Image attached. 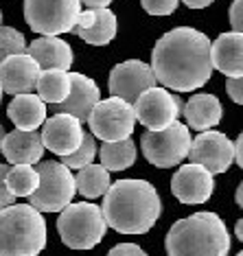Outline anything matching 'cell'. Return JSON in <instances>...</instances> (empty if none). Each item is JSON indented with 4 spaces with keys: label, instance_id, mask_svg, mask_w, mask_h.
Masks as SVG:
<instances>
[{
    "label": "cell",
    "instance_id": "83f0119b",
    "mask_svg": "<svg viewBox=\"0 0 243 256\" xmlns=\"http://www.w3.org/2000/svg\"><path fill=\"white\" fill-rule=\"evenodd\" d=\"M26 40L20 31L11 26H0V62L7 60L11 55L26 53Z\"/></svg>",
    "mask_w": 243,
    "mask_h": 256
},
{
    "label": "cell",
    "instance_id": "d4e9b609",
    "mask_svg": "<svg viewBox=\"0 0 243 256\" xmlns=\"http://www.w3.org/2000/svg\"><path fill=\"white\" fill-rule=\"evenodd\" d=\"M110 171H106L101 164H88L79 168L77 178H74V186L86 200H96V197L106 195L110 188Z\"/></svg>",
    "mask_w": 243,
    "mask_h": 256
},
{
    "label": "cell",
    "instance_id": "f35d334b",
    "mask_svg": "<svg viewBox=\"0 0 243 256\" xmlns=\"http://www.w3.org/2000/svg\"><path fill=\"white\" fill-rule=\"evenodd\" d=\"M2 138H4V130H2V123H0V147H2Z\"/></svg>",
    "mask_w": 243,
    "mask_h": 256
},
{
    "label": "cell",
    "instance_id": "8992f818",
    "mask_svg": "<svg viewBox=\"0 0 243 256\" xmlns=\"http://www.w3.org/2000/svg\"><path fill=\"white\" fill-rule=\"evenodd\" d=\"M40 184L36 193L31 195V204L38 212H62L68 204H72L77 186L70 168H66L62 162L46 160L38 166Z\"/></svg>",
    "mask_w": 243,
    "mask_h": 256
},
{
    "label": "cell",
    "instance_id": "2e32d148",
    "mask_svg": "<svg viewBox=\"0 0 243 256\" xmlns=\"http://www.w3.org/2000/svg\"><path fill=\"white\" fill-rule=\"evenodd\" d=\"M101 101V90L90 77L81 72H70V92L66 101L55 106V114H68L77 118L79 123H86L92 112V108Z\"/></svg>",
    "mask_w": 243,
    "mask_h": 256
},
{
    "label": "cell",
    "instance_id": "8fae6325",
    "mask_svg": "<svg viewBox=\"0 0 243 256\" xmlns=\"http://www.w3.org/2000/svg\"><path fill=\"white\" fill-rule=\"evenodd\" d=\"M186 158H190L193 164L204 166L210 176L226 173L232 164V140L215 130L200 132L198 138L190 140Z\"/></svg>",
    "mask_w": 243,
    "mask_h": 256
},
{
    "label": "cell",
    "instance_id": "60d3db41",
    "mask_svg": "<svg viewBox=\"0 0 243 256\" xmlns=\"http://www.w3.org/2000/svg\"><path fill=\"white\" fill-rule=\"evenodd\" d=\"M0 101H2V88H0Z\"/></svg>",
    "mask_w": 243,
    "mask_h": 256
},
{
    "label": "cell",
    "instance_id": "4fadbf2b",
    "mask_svg": "<svg viewBox=\"0 0 243 256\" xmlns=\"http://www.w3.org/2000/svg\"><path fill=\"white\" fill-rule=\"evenodd\" d=\"M40 138H42L44 149L53 151L60 158H66L81 144L84 130H81L79 120L72 118V116L55 114L44 120V130L40 134Z\"/></svg>",
    "mask_w": 243,
    "mask_h": 256
},
{
    "label": "cell",
    "instance_id": "5bb4252c",
    "mask_svg": "<svg viewBox=\"0 0 243 256\" xmlns=\"http://www.w3.org/2000/svg\"><path fill=\"white\" fill-rule=\"evenodd\" d=\"M212 188H215V180L200 164H182L178 168L176 176L171 180V190L182 204H204L210 200Z\"/></svg>",
    "mask_w": 243,
    "mask_h": 256
},
{
    "label": "cell",
    "instance_id": "e575fe53",
    "mask_svg": "<svg viewBox=\"0 0 243 256\" xmlns=\"http://www.w3.org/2000/svg\"><path fill=\"white\" fill-rule=\"evenodd\" d=\"M79 2H84L88 9H106L108 4L114 2V0H79Z\"/></svg>",
    "mask_w": 243,
    "mask_h": 256
},
{
    "label": "cell",
    "instance_id": "6da1fadb",
    "mask_svg": "<svg viewBox=\"0 0 243 256\" xmlns=\"http://www.w3.org/2000/svg\"><path fill=\"white\" fill-rule=\"evenodd\" d=\"M149 68L162 88L176 92L198 90L208 84L212 74L210 40L198 28H173L156 42Z\"/></svg>",
    "mask_w": 243,
    "mask_h": 256
},
{
    "label": "cell",
    "instance_id": "603a6c76",
    "mask_svg": "<svg viewBox=\"0 0 243 256\" xmlns=\"http://www.w3.org/2000/svg\"><path fill=\"white\" fill-rule=\"evenodd\" d=\"M38 96L44 103H53L60 106L62 101H66L68 92H70V72L64 70H42L36 84Z\"/></svg>",
    "mask_w": 243,
    "mask_h": 256
},
{
    "label": "cell",
    "instance_id": "3957f363",
    "mask_svg": "<svg viewBox=\"0 0 243 256\" xmlns=\"http://www.w3.org/2000/svg\"><path fill=\"white\" fill-rule=\"evenodd\" d=\"M230 234L215 212H195L171 226L166 234L169 256H228Z\"/></svg>",
    "mask_w": 243,
    "mask_h": 256
},
{
    "label": "cell",
    "instance_id": "d6986e66",
    "mask_svg": "<svg viewBox=\"0 0 243 256\" xmlns=\"http://www.w3.org/2000/svg\"><path fill=\"white\" fill-rule=\"evenodd\" d=\"M26 55L40 66V70H64L72 66V48L60 38H38L26 46Z\"/></svg>",
    "mask_w": 243,
    "mask_h": 256
},
{
    "label": "cell",
    "instance_id": "ac0fdd59",
    "mask_svg": "<svg viewBox=\"0 0 243 256\" xmlns=\"http://www.w3.org/2000/svg\"><path fill=\"white\" fill-rule=\"evenodd\" d=\"M0 154H2L9 164H14V166H18V164L33 166L42 160L44 144H42V138H40L38 132L16 130V132L4 134Z\"/></svg>",
    "mask_w": 243,
    "mask_h": 256
},
{
    "label": "cell",
    "instance_id": "4dcf8cb0",
    "mask_svg": "<svg viewBox=\"0 0 243 256\" xmlns=\"http://www.w3.org/2000/svg\"><path fill=\"white\" fill-rule=\"evenodd\" d=\"M230 24H232V33L243 31V0H234L230 4Z\"/></svg>",
    "mask_w": 243,
    "mask_h": 256
},
{
    "label": "cell",
    "instance_id": "7a4b0ae2",
    "mask_svg": "<svg viewBox=\"0 0 243 256\" xmlns=\"http://www.w3.org/2000/svg\"><path fill=\"white\" fill-rule=\"evenodd\" d=\"M162 204L154 184L144 180H118L103 195L106 226L120 234H144L156 226Z\"/></svg>",
    "mask_w": 243,
    "mask_h": 256
},
{
    "label": "cell",
    "instance_id": "b9f144b4",
    "mask_svg": "<svg viewBox=\"0 0 243 256\" xmlns=\"http://www.w3.org/2000/svg\"><path fill=\"white\" fill-rule=\"evenodd\" d=\"M236 256H243V254H236Z\"/></svg>",
    "mask_w": 243,
    "mask_h": 256
},
{
    "label": "cell",
    "instance_id": "e0dca14e",
    "mask_svg": "<svg viewBox=\"0 0 243 256\" xmlns=\"http://www.w3.org/2000/svg\"><path fill=\"white\" fill-rule=\"evenodd\" d=\"M70 33L92 46H106L116 38V16L112 9H86L79 14Z\"/></svg>",
    "mask_w": 243,
    "mask_h": 256
},
{
    "label": "cell",
    "instance_id": "277c9868",
    "mask_svg": "<svg viewBox=\"0 0 243 256\" xmlns=\"http://www.w3.org/2000/svg\"><path fill=\"white\" fill-rule=\"evenodd\" d=\"M46 248V221L28 204L0 210V256H38Z\"/></svg>",
    "mask_w": 243,
    "mask_h": 256
},
{
    "label": "cell",
    "instance_id": "4316f807",
    "mask_svg": "<svg viewBox=\"0 0 243 256\" xmlns=\"http://www.w3.org/2000/svg\"><path fill=\"white\" fill-rule=\"evenodd\" d=\"M96 142H94V136L92 134H86L84 132V138H81V144L72 151L70 156L62 158V164L66 168H84L94 162V156H96Z\"/></svg>",
    "mask_w": 243,
    "mask_h": 256
},
{
    "label": "cell",
    "instance_id": "30bf717a",
    "mask_svg": "<svg viewBox=\"0 0 243 256\" xmlns=\"http://www.w3.org/2000/svg\"><path fill=\"white\" fill-rule=\"evenodd\" d=\"M132 108H134L136 120H140L147 127V132H160L180 118L184 103L180 94H171L166 88L154 86V88L144 90Z\"/></svg>",
    "mask_w": 243,
    "mask_h": 256
},
{
    "label": "cell",
    "instance_id": "9a60e30c",
    "mask_svg": "<svg viewBox=\"0 0 243 256\" xmlns=\"http://www.w3.org/2000/svg\"><path fill=\"white\" fill-rule=\"evenodd\" d=\"M40 66L26 53L11 55L0 62V88L7 94H31L36 90Z\"/></svg>",
    "mask_w": 243,
    "mask_h": 256
},
{
    "label": "cell",
    "instance_id": "ba28073f",
    "mask_svg": "<svg viewBox=\"0 0 243 256\" xmlns=\"http://www.w3.org/2000/svg\"><path fill=\"white\" fill-rule=\"evenodd\" d=\"M190 140H193L190 130L180 120H176L166 130L144 132L140 138V147L149 164L158 168H171L182 164V160L188 156Z\"/></svg>",
    "mask_w": 243,
    "mask_h": 256
},
{
    "label": "cell",
    "instance_id": "d6a6232c",
    "mask_svg": "<svg viewBox=\"0 0 243 256\" xmlns=\"http://www.w3.org/2000/svg\"><path fill=\"white\" fill-rule=\"evenodd\" d=\"M226 90H228V96L241 106L243 103V79L241 77H228V81H226Z\"/></svg>",
    "mask_w": 243,
    "mask_h": 256
},
{
    "label": "cell",
    "instance_id": "5b68a950",
    "mask_svg": "<svg viewBox=\"0 0 243 256\" xmlns=\"http://www.w3.org/2000/svg\"><path fill=\"white\" fill-rule=\"evenodd\" d=\"M106 230L108 226L101 214V206L90 202L68 204L57 219L60 238L70 250H92L103 241Z\"/></svg>",
    "mask_w": 243,
    "mask_h": 256
},
{
    "label": "cell",
    "instance_id": "f546056e",
    "mask_svg": "<svg viewBox=\"0 0 243 256\" xmlns=\"http://www.w3.org/2000/svg\"><path fill=\"white\" fill-rule=\"evenodd\" d=\"M108 256H147L142 252L140 246H136V243H118V246H114L110 250Z\"/></svg>",
    "mask_w": 243,
    "mask_h": 256
},
{
    "label": "cell",
    "instance_id": "cb8c5ba5",
    "mask_svg": "<svg viewBox=\"0 0 243 256\" xmlns=\"http://www.w3.org/2000/svg\"><path fill=\"white\" fill-rule=\"evenodd\" d=\"M96 154L101 156V166L106 171H125L136 162V144L132 138L120 142H103Z\"/></svg>",
    "mask_w": 243,
    "mask_h": 256
},
{
    "label": "cell",
    "instance_id": "74e56055",
    "mask_svg": "<svg viewBox=\"0 0 243 256\" xmlns=\"http://www.w3.org/2000/svg\"><path fill=\"white\" fill-rule=\"evenodd\" d=\"M236 238H243V221H236Z\"/></svg>",
    "mask_w": 243,
    "mask_h": 256
},
{
    "label": "cell",
    "instance_id": "9c48e42d",
    "mask_svg": "<svg viewBox=\"0 0 243 256\" xmlns=\"http://www.w3.org/2000/svg\"><path fill=\"white\" fill-rule=\"evenodd\" d=\"M86 123L90 125V134L106 142H120L132 138L136 125L134 108L123 98L110 96L99 101L88 116Z\"/></svg>",
    "mask_w": 243,
    "mask_h": 256
},
{
    "label": "cell",
    "instance_id": "44dd1931",
    "mask_svg": "<svg viewBox=\"0 0 243 256\" xmlns=\"http://www.w3.org/2000/svg\"><path fill=\"white\" fill-rule=\"evenodd\" d=\"M184 118H186V127L198 132H208L210 127L219 125L224 114V108L219 103V98L215 94H206V92H200V94H193L184 103Z\"/></svg>",
    "mask_w": 243,
    "mask_h": 256
},
{
    "label": "cell",
    "instance_id": "ffe728a7",
    "mask_svg": "<svg viewBox=\"0 0 243 256\" xmlns=\"http://www.w3.org/2000/svg\"><path fill=\"white\" fill-rule=\"evenodd\" d=\"M210 64L226 77L243 74V36L241 33H222L217 42H210Z\"/></svg>",
    "mask_w": 243,
    "mask_h": 256
},
{
    "label": "cell",
    "instance_id": "484cf974",
    "mask_svg": "<svg viewBox=\"0 0 243 256\" xmlns=\"http://www.w3.org/2000/svg\"><path fill=\"white\" fill-rule=\"evenodd\" d=\"M40 184V176L36 166H9L7 176H4V186L14 197H31L36 193Z\"/></svg>",
    "mask_w": 243,
    "mask_h": 256
},
{
    "label": "cell",
    "instance_id": "d590c367",
    "mask_svg": "<svg viewBox=\"0 0 243 256\" xmlns=\"http://www.w3.org/2000/svg\"><path fill=\"white\" fill-rule=\"evenodd\" d=\"M182 2L190 9H204V7H208V4L215 2V0H182Z\"/></svg>",
    "mask_w": 243,
    "mask_h": 256
},
{
    "label": "cell",
    "instance_id": "1f68e13d",
    "mask_svg": "<svg viewBox=\"0 0 243 256\" xmlns=\"http://www.w3.org/2000/svg\"><path fill=\"white\" fill-rule=\"evenodd\" d=\"M7 171H9L7 164H0V210L7 206H14V202H16V197L11 195L7 190V186H4V176H7Z\"/></svg>",
    "mask_w": 243,
    "mask_h": 256
},
{
    "label": "cell",
    "instance_id": "836d02e7",
    "mask_svg": "<svg viewBox=\"0 0 243 256\" xmlns=\"http://www.w3.org/2000/svg\"><path fill=\"white\" fill-rule=\"evenodd\" d=\"M232 160L239 166H243V136L236 138V142L232 144Z\"/></svg>",
    "mask_w": 243,
    "mask_h": 256
},
{
    "label": "cell",
    "instance_id": "8d00e7d4",
    "mask_svg": "<svg viewBox=\"0 0 243 256\" xmlns=\"http://www.w3.org/2000/svg\"><path fill=\"white\" fill-rule=\"evenodd\" d=\"M236 206H243V184H239L236 188Z\"/></svg>",
    "mask_w": 243,
    "mask_h": 256
},
{
    "label": "cell",
    "instance_id": "7c38bea8",
    "mask_svg": "<svg viewBox=\"0 0 243 256\" xmlns=\"http://www.w3.org/2000/svg\"><path fill=\"white\" fill-rule=\"evenodd\" d=\"M110 94L123 98L125 103L134 106V101L142 94L144 90L154 88L156 77L149 68V64L140 60H130L112 68L110 72Z\"/></svg>",
    "mask_w": 243,
    "mask_h": 256
},
{
    "label": "cell",
    "instance_id": "ab89813d",
    "mask_svg": "<svg viewBox=\"0 0 243 256\" xmlns=\"http://www.w3.org/2000/svg\"><path fill=\"white\" fill-rule=\"evenodd\" d=\"M0 26H2V11H0Z\"/></svg>",
    "mask_w": 243,
    "mask_h": 256
},
{
    "label": "cell",
    "instance_id": "f1b7e54d",
    "mask_svg": "<svg viewBox=\"0 0 243 256\" xmlns=\"http://www.w3.org/2000/svg\"><path fill=\"white\" fill-rule=\"evenodd\" d=\"M180 0H140L142 9L152 16H171Z\"/></svg>",
    "mask_w": 243,
    "mask_h": 256
},
{
    "label": "cell",
    "instance_id": "52a82bcc",
    "mask_svg": "<svg viewBox=\"0 0 243 256\" xmlns=\"http://www.w3.org/2000/svg\"><path fill=\"white\" fill-rule=\"evenodd\" d=\"M26 24L42 38H57L70 33L81 14L79 0H24Z\"/></svg>",
    "mask_w": 243,
    "mask_h": 256
},
{
    "label": "cell",
    "instance_id": "7402d4cb",
    "mask_svg": "<svg viewBox=\"0 0 243 256\" xmlns=\"http://www.w3.org/2000/svg\"><path fill=\"white\" fill-rule=\"evenodd\" d=\"M9 118L20 132H38L46 120V103L38 94H18L7 108Z\"/></svg>",
    "mask_w": 243,
    "mask_h": 256
}]
</instances>
